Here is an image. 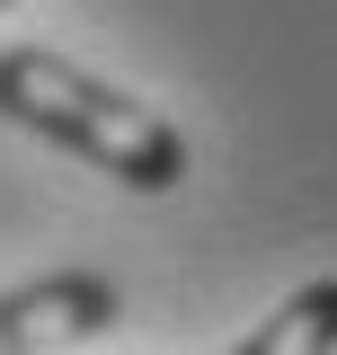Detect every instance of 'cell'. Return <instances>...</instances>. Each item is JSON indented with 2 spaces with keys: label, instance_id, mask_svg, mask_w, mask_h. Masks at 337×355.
Wrapping results in <instances>:
<instances>
[{
  "label": "cell",
  "instance_id": "277c9868",
  "mask_svg": "<svg viewBox=\"0 0 337 355\" xmlns=\"http://www.w3.org/2000/svg\"><path fill=\"white\" fill-rule=\"evenodd\" d=\"M0 9H9V0H0Z\"/></svg>",
  "mask_w": 337,
  "mask_h": 355
},
{
  "label": "cell",
  "instance_id": "3957f363",
  "mask_svg": "<svg viewBox=\"0 0 337 355\" xmlns=\"http://www.w3.org/2000/svg\"><path fill=\"white\" fill-rule=\"evenodd\" d=\"M240 355H337V275H311L302 293H284L275 320H257Z\"/></svg>",
  "mask_w": 337,
  "mask_h": 355
},
{
  "label": "cell",
  "instance_id": "7a4b0ae2",
  "mask_svg": "<svg viewBox=\"0 0 337 355\" xmlns=\"http://www.w3.org/2000/svg\"><path fill=\"white\" fill-rule=\"evenodd\" d=\"M116 284L107 275H36L18 293H0V355H53V347H80L98 329H116Z\"/></svg>",
  "mask_w": 337,
  "mask_h": 355
},
{
  "label": "cell",
  "instance_id": "6da1fadb",
  "mask_svg": "<svg viewBox=\"0 0 337 355\" xmlns=\"http://www.w3.org/2000/svg\"><path fill=\"white\" fill-rule=\"evenodd\" d=\"M0 116L62 142V151H80L89 169H107L133 196H168L187 178V142H178L168 116H151L142 98L107 89L98 71L44 53V44H9L0 53Z\"/></svg>",
  "mask_w": 337,
  "mask_h": 355
}]
</instances>
